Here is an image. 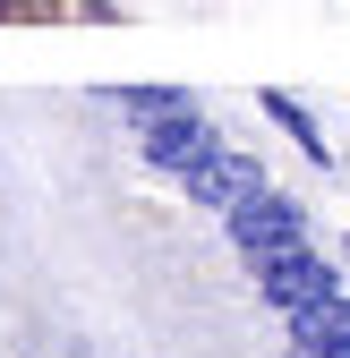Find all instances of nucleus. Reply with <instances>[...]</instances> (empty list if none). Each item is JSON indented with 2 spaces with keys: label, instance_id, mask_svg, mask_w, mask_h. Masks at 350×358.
<instances>
[{
  "label": "nucleus",
  "instance_id": "1",
  "mask_svg": "<svg viewBox=\"0 0 350 358\" xmlns=\"http://www.w3.org/2000/svg\"><path fill=\"white\" fill-rule=\"evenodd\" d=\"M299 231H308V213H299L290 196H274V188H256L248 205H231V239H239L248 264H256V256H282V248H308Z\"/></svg>",
  "mask_w": 350,
  "mask_h": 358
},
{
  "label": "nucleus",
  "instance_id": "2",
  "mask_svg": "<svg viewBox=\"0 0 350 358\" xmlns=\"http://www.w3.org/2000/svg\"><path fill=\"white\" fill-rule=\"evenodd\" d=\"M205 154H223V145H214V128H205L197 111H171V120L146 128V162H154V171H180V179H188Z\"/></svg>",
  "mask_w": 350,
  "mask_h": 358
},
{
  "label": "nucleus",
  "instance_id": "3",
  "mask_svg": "<svg viewBox=\"0 0 350 358\" xmlns=\"http://www.w3.org/2000/svg\"><path fill=\"white\" fill-rule=\"evenodd\" d=\"M188 188H197L205 205H223V213H231V205H248L256 188H265V171H256L248 154H205V162L188 171Z\"/></svg>",
  "mask_w": 350,
  "mask_h": 358
},
{
  "label": "nucleus",
  "instance_id": "4",
  "mask_svg": "<svg viewBox=\"0 0 350 358\" xmlns=\"http://www.w3.org/2000/svg\"><path fill=\"white\" fill-rule=\"evenodd\" d=\"M111 103H120L128 120H146V128H154V120H171V111H188L180 85H128V94H111Z\"/></svg>",
  "mask_w": 350,
  "mask_h": 358
},
{
  "label": "nucleus",
  "instance_id": "5",
  "mask_svg": "<svg viewBox=\"0 0 350 358\" xmlns=\"http://www.w3.org/2000/svg\"><path fill=\"white\" fill-rule=\"evenodd\" d=\"M265 111H274V120H282V128H290V137L308 145V154H325V137H316V120L299 111V103H282V94H265Z\"/></svg>",
  "mask_w": 350,
  "mask_h": 358
}]
</instances>
